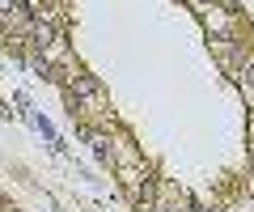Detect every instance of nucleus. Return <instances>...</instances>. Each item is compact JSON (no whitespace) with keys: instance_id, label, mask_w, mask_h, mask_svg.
I'll use <instances>...</instances> for the list:
<instances>
[{"instance_id":"f257e3e1","label":"nucleus","mask_w":254,"mask_h":212,"mask_svg":"<svg viewBox=\"0 0 254 212\" xmlns=\"http://www.w3.org/2000/svg\"><path fill=\"white\" fill-rule=\"evenodd\" d=\"M72 102H76V106H81V102H93V106H102V85L93 81V76L76 72V76H72Z\"/></svg>"},{"instance_id":"7ed1b4c3","label":"nucleus","mask_w":254,"mask_h":212,"mask_svg":"<svg viewBox=\"0 0 254 212\" xmlns=\"http://www.w3.org/2000/svg\"><path fill=\"white\" fill-rule=\"evenodd\" d=\"M51 43H55V30L51 26H34V47H38V51H47Z\"/></svg>"},{"instance_id":"f03ea898","label":"nucleus","mask_w":254,"mask_h":212,"mask_svg":"<svg viewBox=\"0 0 254 212\" xmlns=\"http://www.w3.org/2000/svg\"><path fill=\"white\" fill-rule=\"evenodd\" d=\"M89 144H93V157H98L102 166H115V148H110V140L102 132H89Z\"/></svg>"},{"instance_id":"20e7f679","label":"nucleus","mask_w":254,"mask_h":212,"mask_svg":"<svg viewBox=\"0 0 254 212\" xmlns=\"http://www.w3.org/2000/svg\"><path fill=\"white\" fill-rule=\"evenodd\" d=\"M237 212H246V208H237Z\"/></svg>"}]
</instances>
